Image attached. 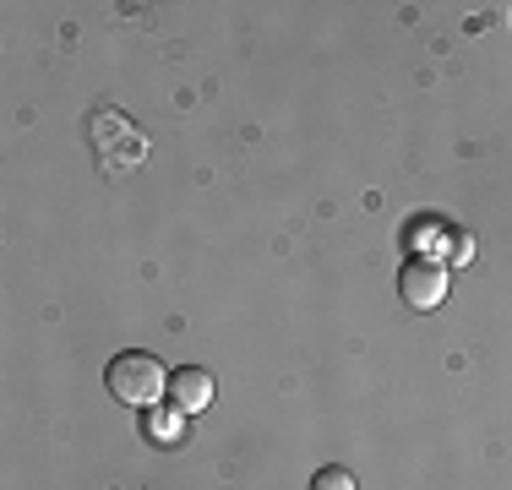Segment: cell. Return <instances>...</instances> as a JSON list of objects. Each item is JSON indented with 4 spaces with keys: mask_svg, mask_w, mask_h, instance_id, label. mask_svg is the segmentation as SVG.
I'll list each match as a JSON object with an SVG mask.
<instances>
[{
    "mask_svg": "<svg viewBox=\"0 0 512 490\" xmlns=\"http://www.w3.org/2000/svg\"><path fill=\"white\" fill-rule=\"evenodd\" d=\"M207 403H213V376H207L202 365H180V371H169V409L202 414Z\"/></svg>",
    "mask_w": 512,
    "mask_h": 490,
    "instance_id": "cell-4",
    "label": "cell"
},
{
    "mask_svg": "<svg viewBox=\"0 0 512 490\" xmlns=\"http://www.w3.org/2000/svg\"><path fill=\"white\" fill-rule=\"evenodd\" d=\"M409 245H414V256H442V262H463V256H474V240L453 235L442 218H414V224H409Z\"/></svg>",
    "mask_w": 512,
    "mask_h": 490,
    "instance_id": "cell-3",
    "label": "cell"
},
{
    "mask_svg": "<svg viewBox=\"0 0 512 490\" xmlns=\"http://www.w3.org/2000/svg\"><path fill=\"white\" fill-rule=\"evenodd\" d=\"M104 387L115 392L120 403H137V409H153L158 398L169 392V376H164V360L148 349H120L104 371Z\"/></svg>",
    "mask_w": 512,
    "mask_h": 490,
    "instance_id": "cell-1",
    "label": "cell"
},
{
    "mask_svg": "<svg viewBox=\"0 0 512 490\" xmlns=\"http://www.w3.org/2000/svg\"><path fill=\"white\" fill-rule=\"evenodd\" d=\"M142 436L158 441V447H175V441L186 436V414L180 409H148L142 414Z\"/></svg>",
    "mask_w": 512,
    "mask_h": 490,
    "instance_id": "cell-5",
    "label": "cell"
},
{
    "mask_svg": "<svg viewBox=\"0 0 512 490\" xmlns=\"http://www.w3.org/2000/svg\"><path fill=\"white\" fill-rule=\"evenodd\" d=\"M311 490H355V474H349V469H338V463H327V469H316Z\"/></svg>",
    "mask_w": 512,
    "mask_h": 490,
    "instance_id": "cell-6",
    "label": "cell"
},
{
    "mask_svg": "<svg viewBox=\"0 0 512 490\" xmlns=\"http://www.w3.org/2000/svg\"><path fill=\"white\" fill-rule=\"evenodd\" d=\"M398 294H404L409 311H436L447 300V262L442 256H409L404 273H398Z\"/></svg>",
    "mask_w": 512,
    "mask_h": 490,
    "instance_id": "cell-2",
    "label": "cell"
}]
</instances>
